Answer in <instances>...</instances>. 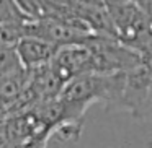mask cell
<instances>
[{"instance_id": "6da1fadb", "label": "cell", "mask_w": 152, "mask_h": 148, "mask_svg": "<svg viewBox=\"0 0 152 148\" xmlns=\"http://www.w3.org/2000/svg\"><path fill=\"white\" fill-rule=\"evenodd\" d=\"M123 80L124 72H83L72 77L59 93V99L64 106V117L83 119L87 109L95 103H102L106 111H115Z\"/></svg>"}, {"instance_id": "7a4b0ae2", "label": "cell", "mask_w": 152, "mask_h": 148, "mask_svg": "<svg viewBox=\"0 0 152 148\" xmlns=\"http://www.w3.org/2000/svg\"><path fill=\"white\" fill-rule=\"evenodd\" d=\"M108 13L116 39L137 52L151 56V12L144 10L137 2H124L110 5Z\"/></svg>"}, {"instance_id": "3957f363", "label": "cell", "mask_w": 152, "mask_h": 148, "mask_svg": "<svg viewBox=\"0 0 152 148\" xmlns=\"http://www.w3.org/2000/svg\"><path fill=\"white\" fill-rule=\"evenodd\" d=\"M115 111H124L137 122H147L152 116V72L151 59L139 62L124 72L123 88Z\"/></svg>"}, {"instance_id": "277c9868", "label": "cell", "mask_w": 152, "mask_h": 148, "mask_svg": "<svg viewBox=\"0 0 152 148\" xmlns=\"http://www.w3.org/2000/svg\"><path fill=\"white\" fill-rule=\"evenodd\" d=\"M87 46L90 51V72H126L142 60L151 59V56L131 49L116 38L93 36L87 41Z\"/></svg>"}, {"instance_id": "5b68a950", "label": "cell", "mask_w": 152, "mask_h": 148, "mask_svg": "<svg viewBox=\"0 0 152 148\" xmlns=\"http://www.w3.org/2000/svg\"><path fill=\"white\" fill-rule=\"evenodd\" d=\"M25 34L36 36L56 47L87 43L95 34L77 17H43L25 21Z\"/></svg>"}, {"instance_id": "8992f818", "label": "cell", "mask_w": 152, "mask_h": 148, "mask_svg": "<svg viewBox=\"0 0 152 148\" xmlns=\"http://www.w3.org/2000/svg\"><path fill=\"white\" fill-rule=\"evenodd\" d=\"M49 69L66 85L72 77L90 72V51L87 43L59 46L49 60Z\"/></svg>"}, {"instance_id": "52a82bcc", "label": "cell", "mask_w": 152, "mask_h": 148, "mask_svg": "<svg viewBox=\"0 0 152 148\" xmlns=\"http://www.w3.org/2000/svg\"><path fill=\"white\" fill-rule=\"evenodd\" d=\"M56 49L57 47L54 44L48 43V41L41 39V38L30 36V34L21 36L17 41V44H15V51L18 54V59H20L21 65L26 70L49 64Z\"/></svg>"}, {"instance_id": "ba28073f", "label": "cell", "mask_w": 152, "mask_h": 148, "mask_svg": "<svg viewBox=\"0 0 152 148\" xmlns=\"http://www.w3.org/2000/svg\"><path fill=\"white\" fill-rule=\"evenodd\" d=\"M28 80V70L25 67L0 72V116L7 114L20 99Z\"/></svg>"}, {"instance_id": "9c48e42d", "label": "cell", "mask_w": 152, "mask_h": 148, "mask_svg": "<svg viewBox=\"0 0 152 148\" xmlns=\"http://www.w3.org/2000/svg\"><path fill=\"white\" fill-rule=\"evenodd\" d=\"M83 129V119H67L62 117L57 124H54L49 129L46 137V143H61V145H70L77 143L82 135Z\"/></svg>"}, {"instance_id": "30bf717a", "label": "cell", "mask_w": 152, "mask_h": 148, "mask_svg": "<svg viewBox=\"0 0 152 148\" xmlns=\"http://www.w3.org/2000/svg\"><path fill=\"white\" fill-rule=\"evenodd\" d=\"M15 2L30 20L43 18V17H54L56 15L54 7L48 0H15Z\"/></svg>"}, {"instance_id": "8fae6325", "label": "cell", "mask_w": 152, "mask_h": 148, "mask_svg": "<svg viewBox=\"0 0 152 148\" xmlns=\"http://www.w3.org/2000/svg\"><path fill=\"white\" fill-rule=\"evenodd\" d=\"M30 18L23 13L15 0H0V23L4 21H26Z\"/></svg>"}, {"instance_id": "7c38bea8", "label": "cell", "mask_w": 152, "mask_h": 148, "mask_svg": "<svg viewBox=\"0 0 152 148\" xmlns=\"http://www.w3.org/2000/svg\"><path fill=\"white\" fill-rule=\"evenodd\" d=\"M106 7L110 5H118V4H124V2H137V0H102Z\"/></svg>"}, {"instance_id": "4fadbf2b", "label": "cell", "mask_w": 152, "mask_h": 148, "mask_svg": "<svg viewBox=\"0 0 152 148\" xmlns=\"http://www.w3.org/2000/svg\"><path fill=\"white\" fill-rule=\"evenodd\" d=\"M0 117H2V116H0Z\"/></svg>"}]
</instances>
